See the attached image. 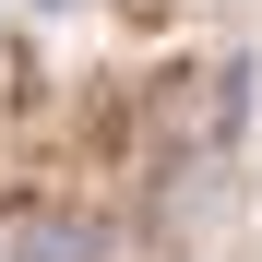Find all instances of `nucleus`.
Wrapping results in <instances>:
<instances>
[{"label":"nucleus","instance_id":"1","mask_svg":"<svg viewBox=\"0 0 262 262\" xmlns=\"http://www.w3.org/2000/svg\"><path fill=\"white\" fill-rule=\"evenodd\" d=\"M12 262H96V227H83V214H48V227L12 238Z\"/></svg>","mask_w":262,"mask_h":262}]
</instances>
